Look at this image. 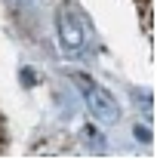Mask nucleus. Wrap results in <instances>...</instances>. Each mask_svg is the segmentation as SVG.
<instances>
[{"label": "nucleus", "instance_id": "obj_2", "mask_svg": "<svg viewBox=\"0 0 157 160\" xmlns=\"http://www.w3.org/2000/svg\"><path fill=\"white\" fill-rule=\"evenodd\" d=\"M59 43L65 52H80L83 43H86V28H83V19L71 6H65L59 12Z\"/></svg>", "mask_w": 157, "mask_h": 160}, {"label": "nucleus", "instance_id": "obj_1", "mask_svg": "<svg viewBox=\"0 0 157 160\" xmlns=\"http://www.w3.org/2000/svg\"><path fill=\"white\" fill-rule=\"evenodd\" d=\"M83 96H86V108H89V114H93L99 123H105V126L120 123V105H117V99H114L105 86L83 83Z\"/></svg>", "mask_w": 157, "mask_h": 160}]
</instances>
